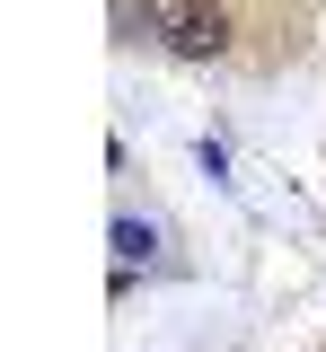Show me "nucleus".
Returning a JSON list of instances; mask_svg holds the SVG:
<instances>
[{
	"label": "nucleus",
	"mask_w": 326,
	"mask_h": 352,
	"mask_svg": "<svg viewBox=\"0 0 326 352\" xmlns=\"http://www.w3.org/2000/svg\"><path fill=\"white\" fill-rule=\"evenodd\" d=\"M150 247H159V238H150L141 220H115V256H124V264H141V256H150Z\"/></svg>",
	"instance_id": "2"
},
{
	"label": "nucleus",
	"mask_w": 326,
	"mask_h": 352,
	"mask_svg": "<svg viewBox=\"0 0 326 352\" xmlns=\"http://www.w3.org/2000/svg\"><path fill=\"white\" fill-rule=\"evenodd\" d=\"M168 53H186V62H212L221 44H230V18L212 9V0H186V9H168Z\"/></svg>",
	"instance_id": "1"
}]
</instances>
